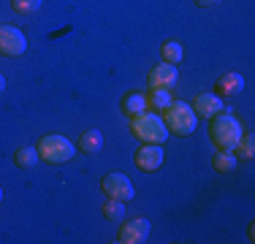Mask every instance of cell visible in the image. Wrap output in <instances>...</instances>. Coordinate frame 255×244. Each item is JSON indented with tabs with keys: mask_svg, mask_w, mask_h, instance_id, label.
Returning <instances> with one entry per match:
<instances>
[{
	"mask_svg": "<svg viewBox=\"0 0 255 244\" xmlns=\"http://www.w3.org/2000/svg\"><path fill=\"white\" fill-rule=\"evenodd\" d=\"M163 122H166L168 133H174V136H190V133H196L198 117H196V112H193L190 103L171 101L166 109H163Z\"/></svg>",
	"mask_w": 255,
	"mask_h": 244,
	"instance_id": "2",
	"label": "cell"
},
{
	"mask_svg": "<svg viewBox=\"0 0 255 244\" xmlns=\"http://www.w3.org/2000/svg\"><path fill=\"white\" fill-rule=\"evenodd\" d=\"M101 190L106 193L109 198H117V201H133V195H136L133 182L128 179L125 174H120V171L103 176V179H101Z\"/></svg>",
	"mask_w": 255,
	"mask_h": 244,
	"instance_id": "6",
	"label": "cell"
},
{
	"mask_svg": "<svg viewBox=\"0 0 255 244\" xmlns=\"http://www.w3.org/2000/svg\"><path fill=\"white\" fill-rule=\"evenodd\" d=\"M177 82H179V73H177V65H171V63L155 65L147 76L149 90H174Z\"/></svg>",
	"mask_w": 255,
	"mask_h": 244,
	"instance_id": "7",
	"label": "cell"
},
{
	"mask_svg": "<svg viewBox=\"0 0 255 244\" xmlns=\"http://www.w3.org/2000/svg\"><path fill=\"white\" fill-rule=\"evenodd\" d=\"M103 217H106V220H120V217H125V201L106 198V204H103Z\"/></svg>",
	"mask_w": 255,
	"mask_h": 244,
	"instance_id": "18",
	"label": "cell"
},
{
	"mask_svg": "<svg viewBox=\"0 0 255 244\" xmlns=\"http://www.w3.org/2000/svg\"><path fill=\"white\" fill-rule=\"evenodd\" d=\"M136 166L141 171H157L163 166V149L160 144H144L136 152Z\"/></svg>",
	"mask_w": 255,
	"mask_h": 244,
	"instance_id": "10",
	"label": "cell"
},
{
	"mask_svg": "<svg viewBox=\"0 0 255 244\" xmlns=\"http://www.w3.org/2000/svg\"><path fill=\"white\" fill-rule=\"evenodd\" d=\"M236 155L234 152H228V149H220V152H215V157H212V168L217 171V174H231V171L236 168Z\"/></svg>",
	"mask_w": 255,
	"mask_h": 244,
	"instance_id": "14",
	"label": "cell"
},
{
	"mask_svg": "<svg viewBox=\"0 0 255 244\" xmlns=\"http://www.w3.org/2000/svg\"><path fill=\"white\" fill-rule=\"evenodd\" d=\"M79 152H84V155H98L101 146H103V136L101 130H95V127H90V130H82V136H79Z\"/></svg>",
	"mask_w": 255,
	"mask_h": 244,
	"instance_id": "12",
	"label": "cell"
},
{
	"mask_svg": "<svg viewBox=\"0 0 255 244\" xmlns=\"http://www.w3.org/2000/svg\"><path fill=\"white\" fill-rule=\"evenodd\" d=\"M163 63H171V65H179L182 63V57H185V52H182V44L179 41H174V38H168V41H163Z\"/></svg>",
	"mask_w": 255,
	"mask_h": 244,
	"instance_id": "15",
	"label": "cell"
},
{
	"mask_svg": "<svg viewBox=\"0 0 255 244\" xmlns=\"http://www.w3.org/2000/svg\"><path fill=\"white\" fill-rule=\"evenodd\" d=\"M196 3L201 5V8H206V5H217V3H220V0H196Z\"/></svg>",
	"mask_w": 255,
	"mask_h": 244,
	"instance_id": "21",
	"label": "cell"
},
{
	"mask_svg": "<svg viewBox=\"0 0 255 244\" xmlns=\"http://www.w3.org/2000/svg\"><path fill=\"white\" fill-rule=\"evenodd\" d=\"M245 136V127H242V122L234 117V114H215V117L209 120V138L212 144L217 146V149H228L234 152V146L239 144V138Z\"/></svg>",
	"mask_w": 255,
	"mask_h": 244,
	"instance_id": "1",
	"label": "cell"
},
{
	"mask_svg": "<svg viewBox=\"0 0 255 244\" xmlns=\"http://www.w3.org/2000/svg\"><path fill=\"white\" fill-rule=\"evenodd\" d=\"M130 133L136 138H141L144 144H163L171 136L163 117H157L155 112H144L138 117H130Z\"/></svg>",
	"mask_w": 255,
	"mask_h": 244,
	"instance_id": "3",
	"label": "cell"
},
{
	"mask_svg": "<svg viewBox=\"0 0 255 244\" xmlns=\"http://www.w3.org/2000/svg\"><path fill=\"white\" fill-rule=\"evenodd\" d=\"M0 201H3V187H0Z\"/></svg>",
	"mask_w": 255,
	"mask_h": 244,
	"instance_id": "23",
	"label": "cell"
},
{
	"mask_svg": "<svg viewBox=\"0 0 255 244\" xmlns=\"http://www.w3.org/2000/svg\"><path fill=\"white\" fill-rule=\"evenodd\" d=\"M171 90H149L147 93V109H166L168 103H171Z\"/></svg>",
	"mask_w": 255,
	"mask_h": 244,
	"instance_id": "16",
	"label": "cell"
},
{
	"mask_svg": "<svg viewBox=\"0 0 255 244\" xmlns=\"http://www.w3.org/2000/svg\"><path fill=\"white\" fill-rule=\"evenodd\" d=\"M35 152H38V157L44 163H49V166L68 163L71 157L76 155L74 144H71L65 136H41V141L35 144Z\"/></svg>",
	"mask_w": 255,
	"mask_h": 244,
	"instance_id": "4",
	"label": "cell"
},
{
	"mask_svg": "<svg viewBox=\"0 0 255 244\" xmlns=\"http://www.w3.org/2000/svg\"><path fill=\"white\" fill-rule=\"evenodd\" d=\"M234 155H236V160H250L253 157V136H242L239 138V144L234 146Z\"/></svg>",
	"mask_w": 255,
	"mask_h": 244,
	"instance_id": "20",
	"label": "cell"
},
{
	"mask_svg": "<svg viewBox=\"0 0 255 244\" xmlns=\"http://www.w3.org/2000/svg\"><path fill=\"white\" fill-rule=\"evenodd\" d=\"M27 52V38L14 24H0V54L3 57H22Z\"/></svg>",
	"mask_w": 255,
	"mask_h": 244,
	"instance_id": "5",
	"label": "cell"
},
{
	"mask_svg": "<svg viewBox=\"0 0 255 244\" xmlns=\"http://www.w3.org/2000/svg\"><path fill=\"white\" fill-rule=\"evenodd\" d=\"M147 236H149V220L147 217H133L120 228L117 242L120 244H141V242H147Z\"/></svg>",
	"mask_w": 255,
	"mask_h": 244,
	"instance_id": "8",
	"label": "cell"
},
{
	"mask_svg": "<svg viewBox=\"0 0 255 244\" xmlns=\"http://www.w3.org/2000/svg\"><path fill=\"white\" fill-rule=\"evenodd\" d=\"M3 90H5V76L0 73V93H3Z\"/></svg>",
	"mask_w": 255,
	"mask_h": 244,
	"instance_id": "22",
	"label": "cell"
},
{
	"mask_svg": "<svg viewBox=\"0 0 255 244\" xmlns=\"http://www.w3.org/2000/svg\"><path fill=\"white\" fill-rule=\"evenodd\" d=\"M217 95L220 98H231V95H239L242 90H245V76L242 73H236V71H228V73H223L220 79H217Z\"/></svg>",
	"mask_w": 255,
	"mask_h": 244,
	"instance_id": "11",
	"label": "cell"
},
{
	"mask_svg": "<svg viewBox=\"0 0 255 244\" xmlns=\"http://www.w3.org/2000/svg\"><path fill=\"white\" fill-rule=\"evenodd\" d=\"M223 101L217 93H201L196 95V101H193V112H196V117H204V120H212L215 114L223 112Z\"/></svg>",
	"mask_w": 255,
	"mask_h": 244,
	"instance_id": "9",
	"label": "cell"
},
{
	"mask_svg": "<svg viewBox=\"0 0 255 244\" xmlns=\"http://www.w3.org/2000/svg\"><path fill=\"white\" fill-rule=\"evenodd\" d=\"M41 3H44V0H11V8H14V14L30 16L41 8Z\"/></svg>",
	"mask_w": 255,
	"mask_h": 244,
	"instance_id": "19",
	"label": "cell"
},
{
	"mask_svg": "<svg viewBox=\"0 0 255 244\" xmlns=\"http://www.w3.org/2000/svg\"><path fill=\"white\" fill-rule=\"evenodd\" d=\"M35 160H38V152H35V146H19L14 155V163L19 168H33Z\"/></svg>",
	"mask_w": 255,
	"mask_h": 244,
	"instance_id": "17",
	"label": "cell"
},
{
	"mask_svg": "<svg viewBox=\"0 0 255 244\" xmlns=\"http://www.w3.org/2000/svg\"><path fill=\"white\" fill-rule=\"evenodd\" d=\"M147 112V95L144 93H128L123 98V114L125 117H138Z\"/></svg>",
	"mask_w": 255,
	"mask_h": 244,
	"instance_id": "13",
	"label": "cell"
}]
</instances>
